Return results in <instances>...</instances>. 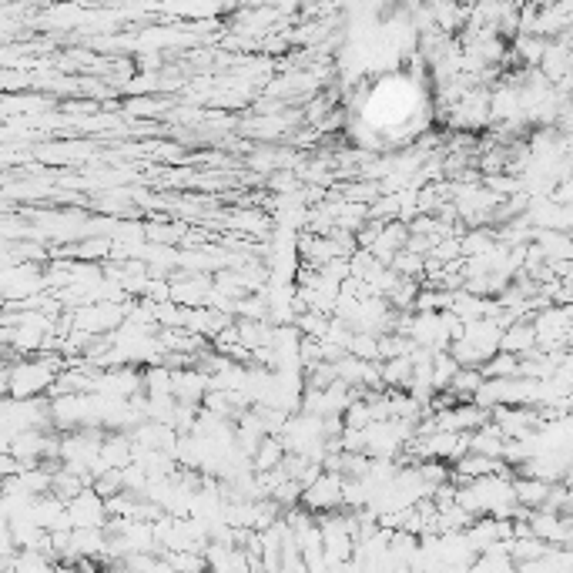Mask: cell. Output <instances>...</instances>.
<instances>
[{
    "mask_svg": "<svg viewBox=\"0 0 573 573\" xmlns=\"http://www.w3.org/2000/svg\"><path fill=\"white\" fill-rule=\"evenodd\" d=\"M379 135H409L419 118V91L409 81H382L362 111Z\"/></svg>",
    "mask_w": 573,
    "mask_h": 573,
    "instance_id": "6da1fadb",
    "label": "cell"
}]
</instances>
